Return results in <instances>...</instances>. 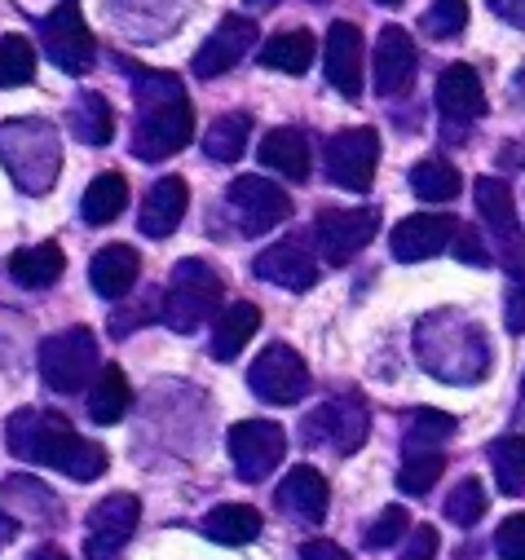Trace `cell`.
<instances>
[{
  "label": "cell",
  "mask_w": 525,
  "mask_h": 560,
  "mask_svg": "<svg viewBox=\"0 0 525 560\" xmlns=\"http://www.w3.org/2000/svg\"><path fill=\"white\" fill-rule=\"evenodd\" d=\"M5 446L27 459V464H40V468H58L62 477L71 481H97L110 464V455L80 438L71 424H67V415L58 410H36V406H23L10 415V429H5Z\"/></svg>",
  "instance_id": "cell-1"
},
{
  "label": "cell",
  "mask_w": 525,
  "mask_h": 560,
  "mask_svg": "<svg viewBox=\"0 0 525 560\" xmlns=\"http://www.w3.org/2000/svg\"><path fill=\"white\" fill-rule=\"evenodd\" d=\"M416 362L442 384H477L490 371V336L459 310H433L411 331Z\"/></svg>",
  "instance_id": "cell-2"
},
{
  "label": "cell",
  "mask_w": 525,
  "mask_h": 560,
  "mask_svg": "<svg viewBox=\"0 0 525 560\" xmlns=\"http://www.w3.org/2000/svg\"><path fill=\"white\" fill-rule=\"evenodd\" d=\"M0 164L23 195H49L62 173V142L49 119L23 115L0 124Z\"/></svg>",
  "instance_id": "cell-3"
},
{
  "label": "cell",
  "mask_w": 525,
  "mask_h": 560,
  "mask_svg": "<svg viewBox=\"0 0 525 560\" xmlns=\"http://www.w3.org/2000/svg\"><path fill=\"white\" fill-rule=\"evenodd\" d=\"M217 305H221V273L199 256L177 260L173 265V283H168V292L160 301V323L168 331H177V336H190L217 314Z\"/></svg>",
  "instance_id": "cell-4"
},
{
  "label": "cell",
  "mask_w": 525,
  "mask_h": 560,
  "mask_svg": "<svg viewBox=\"0 0 525 560\" xmlns=\"http://www.w3.org/2000/svg\"><path fill=\"white\" fill-rule=\"evenodd\" d=\"M472 199H477V217H481L486 238H490V256H494L512 278H525V238H521L512 186H508L503 177H481V182L472 186Z\"/></svg>",
  "instance_id": "cell-5"
},
{
  "label": "cell",
  "mask_w": 525,
  "mask_h": 560,
  "mask_svg": "<svg viewBox=\"0 0 525 560\" xmlns=\"http://www.w3.org/2000/svg\"><path fill=\"white\" fill-rule=\"evenodd\" d=\"M36 366H40V380L54 388V393H80L97 380V336L89 327H67L49 340H40V353H36Z\"/></svg>",
  "instance_id": "cell-6"
},
{
  "label": "cell",
  "mask_w": 525,
  "mask_h": 560,
  "mask_svg": "<svg viewBox=\"0 0 525 560\" xmlns=\"http://www.w3.org/2000/svg\"><path fill=\"white\" fill-rule=\"evenodd\" d=\"M190 137H195V106L186 97H177V102L138 110L128 151H133V160H142V164H160V160H173L177 151H186Z\"/></svg>",
  "instance_id": "cell-7"
},
{
  "label": "cell",
  "mask_w": 525,
  "mask_h": 560,
  "mask_svg": "<svg viewBox=\"0 0 525 560\" xmlns=\"http://www.w3.org/2000/svg\"><path fill=\"white\" fill-rule=\"evenodd\" d=\"M225 208L238 225V234L247 238H260V234H270L275 225H283L292 217V199L283 186H275L270 177H234L230 190H225Z\"/></svg>",
  "instance_id": "cell-8"
},
{
  "label": "cell",
  "mask_w": 525,
  "mask_h": 560,
  "mask_svg": "<svg viewBox=\"0 0 525 560\" xmlns=\"http://www.w3.org/2000/svg\"><path fill=\"white\" fill-rule=\"evenodd\" d=\"M366 433H371V415H366V406H362L358 393H345V397L323 401V406L305 419V429H301L305 446H331L336 455L362 451Z\"/></svg>",
  "instance_id": "cell-9"
},
{
  "label": "cell",
  "mask_w": 525,
  "mask_h": 560,
  "mask_svg": "<svg viewBox=\"0 0 525 560\" xmlns=\"http://www.w3.org/2000/svg\"><path fill=\"white\" fill-rule=\"evenodd\" d=\"M323 164H327L331 186L366 195L375 182V164H380V132L375 128H340L336 137H327Z\"/></svg>",
  "instance_id": "cell-10"
},
{
  "label": "cell",
  "mask_w": 525,
  "mask_h": 560,
  "mask_svg": "<svg viewBox=\"0 0 525 560\" xmlns=\"http://www.w3.org/2000/svg\"><path fill=\"white\" fill-rule=\"evenodd\" d=\"M40 49L67 75H84L93 67L97 40H93V32H89V23H84L75 0H62V5L40 23Z\"/></svg>",
  "instance_id": "cell-11"
},
{
  "label": "cell",
  "mask_w": 525,
  "mask_h": 560,
  "mask_svg": "<svg viewBox=\"0 0 525 560\" xmlns=\"http://www.w3.org/2000/svg\"><path fill=\"white\" fill-rule=\"evenodd\" d=\"M288 455V433L275 419H243L230 429V464L238 481H266Z\"/></svg>",
  "instance_id": "cell-12"
},
{
  "label": "cell",
  "mask_w": 525,
  "mask_h": 560,
  "mask_svg": "<svg viewBox=\"0 0 525 560\" xmlns=\"http://www.w3.org/2000/svg\"><path fill=\"white\" fill-rule=\"evenodd\" d=\"M247 384L260 401L270 406H296L310 393V366L292 345H270L247 371Z\"/></svg>",
  "instance_id": "cell-13"
},
{
  "label": "cell",
  "mask_w": 525,
  "mask_h": 560,
  "mask_svg": "<svg viewBox=\"0 0 525 560\" xmlns=\"http://www.w3.org/2000/svg\"><path fill=\"white\" fill-rule=\"evenodd\" d=\"M380 230V208H323L314 217V247L327 265H349Z\"/></svg>",
  "instance_id": "cell-14"
},
{
  "label": "cell",
  "mask_w": 525,
  "mask_h": 560,
  "mask_svg": "<svg viewBox=\"0 0 525 560\" xmlns=\"http://www.w3.org/2000/svg\"><path fill=\"white\" fill-rule=\"evenodd\" d=\"M142 521V503L133 494H106L102 503H93L89 512V534H84V556L89 560H115V551L138 534Z\"/></svg>",
  "instance_id": "cell-15"
},
{
  "label": "cell",
  "mask_w": 525,
  "mask_h": 560,
  "mask_svg": "<svg viewBox=\"0 0 525 560\" xmlns=\"http://www.w3.org/2000/svg\"><path fill=\"white\" fill-rule=\"evenodd\" d=\"M438 110L446 119V137L455 132V142H464L468 124H477L486 115V89H481L477 67L455 62L438 75Z\"/></svg>",
  "instance_id": "cell-16"
},
{
  "label": "cell",
  "mask_w": 525,
  "mask_h": 560,
  "mask_svg": "<svg viewBox=\"0 0 525 560\" xmlns=\"http://www.w3.org/2000/svg\"><path fill=\"white\" fill-rule=\"evenodd\" d=\"M256 278H266L275 288H288V292H310L318 283V260H314V247L305 234H292L283 243H270L252 260Z\"/></svg>",
  "instance_id": "cell-17"
},
{
  "label": "cell",
  "mask_w": 525,
  "mask_h": 560,
  "mask_svg": "<svg viewBox=\"0 0 525 560\" xmlns=\"http://www.w3.org/2000/svg\"><path fill=\"white\" fill-rule=\"evenodd\" d=\"M416 67H420V54H416V40L407 27L388 23L380 27V40H375V62H371V80H375V93L380 97H402L416 80Z\"/></svg>",
  "instance_id": "cell-18"
},
{
  "label": "cell",
  "mask_w": 525,
  "mask_h": 560,
  "mask_svg": "<svg viewBox=\"0 0 525 560\" xmlns=\"http://www.w3.org/2000/svg\"><path fill=\"white\" fill-rule=\"evenodd\" d=\"M252 45H256V23L243 19V14H225L221 27L199 45V54H195L190 67H195L199 80H217V75L234 71L252 54Z\"/></svg>",
  "instance_id": "cell-19"
},
{
  "label": "cell",
  "mask_w": 525,
  "mask_h": 560,
  "mask_svg": "<svg viewBox=\"0 0 525 560\" xmlns=\"http://www.w3.org/2000/svg\"><path fill=\"white\" fill-rule=\"evenodd\" d=\"M455 230H459V221L446 217V212H416V217H407V221L393 225L388 247H393V256H398V260L416 265V260L442 256V252L451 247Z\"/></svg>",
  "instance_id": "cell-20"
},
{
  "label": "cell",
  "mask_w": 525,
  "mask_h": 560,
  "mask_svg": "<svg viewBox=\"0 0 525 560\" xmlns=\"http://www.w3.org/2000/svg\"><path fill=\"white\" fill-rule=\"evenodd\" d=\"M323 67H327V84L345 97L358 102L362 93V32L353 23H331L327 27V45H323Z\"/></svg>",
  "instance_id": "cell-21"
},
{
  "label": "cell",
  "mask_w": 525,
  "mask_h": 560,
  "mask_svg": "<svg viewBox=\"0 0 525 560\" xmlns=\"http://www.w3.org/2000/svg\"><path fill=\"white\" fill-rule=\"evenodd\" d=\"M138 278H142V256L138 247H128V243H110L93 256L89 265V283L102 301H124L128 292L138 288Z\"/></svg>",
  "instance_id": "cell-22"
},
{
  "label": "cell",
  "mask_w": 525,
  "mask_h": 560,
  "mask_svg": "<svg viewBox=\"0 0 525 560\" xmlns=\"http://www.w3.org/2000/svg\"><path fill=\"white\" fill-rule=\"evenodd\" d=\"M327 503H331V490H327V477L310 464H296L283 486H279V508L288 516H296L301 525H323L327 516Z\"/></svg>",
  "instance_id": "cell-23"
},
{
  "label": "cell",
  "mask_w": 525,
  "mask_h": 560,
  "mask_svg": "<svg viewBox=\"0 0 525 560\" xmlns=\"http://www.w3.org/2000/svg\"><path fill=\"white\" fill-rule=\"evenodd\" d=\"M186 203H190V186H186L182 177H160V182L151 186L142 212H138V230H142L147 238H168V234L182 225Z\"/></svg>",
  "instance_id": "cell-24"
},
{
  "label": "cell",
  "mask_w": 525,
  "mask_h": 560,
  "mask_svg": "<svg viewBox=\"0 0 525 560\" xmlns=\"http://www.w3.org/2000/svg\"><path fill=\"white\" fill-rule=\"evenodd\" d=\"M260 164L283 173L288 182H310V168H314V155H310V137L301 128H270L260 137Z\"/></svg>",
  "instance_id": "cell-25"
},
{
  "label": "cell",
  "mask_w": 525,
  "mask_h": 560,
  "mask_svg": "<svg viewBox=\"0 0 525 560\" xmlns=\"http://www.w3.org/2000/svg\"><path fill=\"white\" fill-rule=\"evenodd\" d=\"M67 273V256L58 243H36V247H19L10 256V278L27 292H49L58 278Z\"/></svg>",
  "instance_id": "cell-26"
},
{
  "label": "cell",
  "mask_w": 525,
  "mask_h": 560,
  "mask_svg": "<svg viewBox=\"0 0 525 560\" xmlns=\"http://www.w3.org/2000/svg\"><path fill=\"white\" fill-rule=\"evenodd\" d=\"M260 331V310L252 305V301H234L230 310H221L217 314V327H212V345H208V353L217 358V362H234L243 349H247V340Z\"/></svg>",
  "instance_id": "cell-27"
},
{
  "label": "cell",
  "mask_w": 525,
  "mask_h": 560,
  "mask_svg": "<svg viewBox=\"0 0 525 560\" xmlns=\"http://www.w3.org/2000/svg\"><path fill=\"white\" fill-rule=\"evenodd\" d=\"M128 406H133V388H128V375L119 366H102L97 380L89 384V419L102 429L119 424V419L128 415Z\"/></svg>",
  "instance_id": "cell-28"
},
{
  "label": "cell",
  "mask_w": 525,
  "mask_h": 560,
  "mask_svg": "<svg viewBox=\"0 0 525 560\" xmlns=\"http://www.w3.org/2000/svg\"><path fill=\"white\" fill-rule=\"evenodd\" d=\"M314 54H318V40L305 27H292V32H279L260 45V67L283 71V75H305Z\"/></svg>",
  "instance_id": "cell-29"
},
{
  "label": "cell",
  "mask_w": 525,
  "mask_h": 560,
  "mask_svg": "<svg viewBox=\"0 0 525 560\" xmlns=\"http://www.w3.org/2000/svg\"><path fill=\"white\" fill-rule=\"evenodd\" d=\"M67 124H71V132H75V142H84V147H106L110 132H115V110H110V102H106L102 93L89 89V93H80V97L71 102Z\"/></svg>",
  "instance_id": "cell-30"
},
{
  "label": "cell",
  "mask_w": 525,
  "mask_h": 560,
  "mask_svg": "<svg viewBox=\"0 0 525 560\" xmlns=\"http://www.w3.org/2000/svg\"><path fill=\"white\" fill-rule=\"evenodd\" d=\"M203 534L221 547H243V542L260 538V512L247 503H221L203 516Z\"/></svg>",
  "instance_id": "cell-31"
},
{
  "label": "cell",
  "mask_w": 525,
  "mask_h": 560,
  "mask_svg": "<svg viewBox=\"0 0 525 560\" xmlns=\"http://www.w3.org/2000/svg\"><path fill=\"white\" fill-rule=\"evenodd\" d=\"M455 415L446 410H433V406H416L402 424V451L407 455H420V451H442V442L455 438Z\"/></svg>",
  "instance_id": "cell-32"
},
{
  "label": "cell",
  "mask_w": 525,
  "mask_h": 560,
  "mask_svg": "<svg viewBox=\"0 0 525 560\" xmlns=\"http://www.w3.org/2000/svg\"><path fill=\"white\" fill-rule=\"evenodd\" d=\"M247 137H252V115H243V110L217 115L212 128L203 132V155L217 164H238L247 151Z\"/></svg>",
  "instance_id": "cell-33"
},
{
  "label": "cell",
  "mask_w": 525,
  "mask_h": 560,
  "mask_svg": "<svg viewBox=\"0 0 525 560\" xmlns=\"http://www.w3.org/2000/svg\"><path fill=\"white\" fill-rule=\"evenodd\" d=\"M124 208H128V182H124L119 173L93 177L89 190H84V199H80V217H84L89 225H110Z\"/></svg>",
  "instance_id": "cell-34"
},
{
  "label": "cell",
  "mask_w": 525,
  "mask_h": 560,
  "mask_svg": "<svg viewBox=\"0 0 525 560\" xmlns=\"http://www.w3.org/2000/svg\"><path fill=\"white\" fill-rule=\"evenodd\" d=\"M459 186H464V177L451 160H424L411 168V190L424 203H451L459 195Z\"/></svg>",
  "instance_id": "cell-35"
},
{
  "label": "cell",
  "mask_w": 525,
  "mask_h": 560,
  "mask_svg": "<svg viewBox=\"0 0 525 560\" xmlns=\"http://www.w3.org/2000/svg\"><path fill=\"white\" fill-rule=\"evenodd\" d=\"M490 468H494V486L508 494V499H521L525 494V438L512 433V438H499L490 446Z\"/></svg>",
  "instance_id": "cell-36"
},
{
  "label": "cell",
  "mask_w": 525,
  "mask_h": 560,
  "mask_svg": "<svg viewBox=\"0 0 525 560\" xmlns=\"http://www.w3.org/2000/svg\"><path fill=\"white\" fill-rule=\"evenodd\" d=\"M124 71H128V84H133V97H138L142 110H147V106H164V102L186 97L182 75H168V71H142V67H133V62H124Z\"/></svg>",
  "instance_id": "cell-37"
},
{
  "label": "cell",
  "mask_w": 525,
  "mask_h": 560,
  "mask_svg": "<svg viewBox=\"0 0 525 560\" xmlns=\"http://www.w3.org/2000/svg\"><path fill=\"white\" fill-rule=\"evenodd\" d=\"M446 472V455L442 451H420V455H407L402 468H398V490L411 494V499H424Z\"/></svg>",
  "instance_id": "cell-38"
},
{
  "label": "cell",
  "mask_w": 525,
  "mask_h": 560,
  "mask_svg": "<svg viewBox=\"0 0 525 560\" xmlns=\"http://www.w3.org/2000/svg\"><path fill=\"white\" fill-rule=\"evenodd\" d=\"M36 80V49L27 36H0V89H23Z\"/></svg>",
  "instance_id": "cell-39"
},
{
  "label": "cell",
  "mask_w": 525,
  "mask_h": 560,
  "mask_svg": "<svg viewBox=\"0 0 525 560\" xmlns=\"http://www.w3.org/2000/svg\"><path fill=\"white\" fill-rule=\"evenodd\" d=\"M446 521L451 525H459V529H472L481 516H486V486L477 481V477H464L451 494H446Z\"/></svg>",
  "instance_id": "cell-40"
},
{
  "label": "cell",
  "mask_w": 525,
  "mask_h": 560,
  "mask_svg": "<svg viewBox=\"0 0 525 560\" xmlns=\"http://www.w3.org/2000/svg\"><path fill=\"white\" fill-rule=\"evenodd\" d=\"M464 27H468V0H438L420 19V32L429 40H455V36H464Z\"/></svg>",
  "instance_id": "cell-41"
},
{
  "label": "cell",
  "mask_w": 525,
  "mask_h": 560,
  "mask_svg": "<svg viewBox=\"0 0 525 560\" xmlns=\"http://www.w3.org/2000/svg\"><path fill=\"white\" fill-rule=\"evenodd\" d=\"M0 494H5L10 503H27L36 516H40V508H45L49 516H58V503H54V494H49L40 481H32V477H5V481H0Z\"/></svg>",
  "instance_id": "cell-42"
},
{
  "label": "cell",
  "mask_w": 525,
  "mask_h": 560,
  "mask_svg": "<svg viewBox=\"0 0 525 560\" xmlns=\"http://www.w3.org/2000/svg\"><path fill=\"white\" fill-rule=\"evenodd\" d=\"M407 529H411V516H407V508H398V503H393V508H384V512L371 521V529H366V547H371V551H380V547H393V542H398Z\"/></svg>",
  "instance_id": "cell-43"
},
{
  "label": "cell",
  "mask_w": 525,
  "mask_h": 560,
  "mask_svg": "<svg viewBox=\"0 0 525 560\" xmlns=\"http://www.w3.org/2000/svg\"><path fill=\"white\" fill-rule=\"evenodd\" d=\"M494 551H499V560H525V512H516L499 525Z\"/></svg>",
  "instance_id": "cell-44"
},
{
  "label": "cell",
  "mask_w": 525,
  "mask_h": 560,
  "mask_svg": "<svg viewBox=\"0 0 525 560\" xmlns=\"http://www.w3.org/2000/svg\"><path fill=\"white\" fill-rule=\"evenodd\" d=\"M451 252L459 256V260H468V265H490L494 256H490V247L477 238V230H468V225H459L455 230V238H451Z\"/></svg>",
  "instance_id": "cell-45"
},
{
  "label": "cell",
  "mask_w": 525,
  "mask_h": 560,
  "mask_svg": "<svg viewBox=\"0 0 525 560\" xmlns=\"http://www.w3.org/2000/svg\"><path fill=\"white\" fill-rule=\"evenodd\" d=\"M503 323L512 336H525V278H512L503 296Z\"/></svg>",
  "instance_id": "cell-46"
},
{
  "label": "cell",
  "mask_w": 525,
  "mask_h": 560,
  "mask_svg": "<svg viewBox=\"0 0 525 560\" xmlns=\"http://www.w3.org/2000/svg\"><path fill=\"white\" fill-rule=\"evenodd\" d=\"M438 556V529L433 525H416L407 547H402V560H433Z\"/></svg>",
  "instance_id": "cell-47"
},
{
  "label": "cell",
  "mask_w": 525,
  "mask_h": 560,
  "mask_svg": "<svg viewBox=\"0 0 525 560\" xmlns=\"http://www.w3.org/2000/svg\"><path fill=\"white\" fill-rule=\"evenodd\" d=\"M301 560H349V551L331 538H310V542H301Z\"/></svg>",
  "instance_id": "cell-48"
},
{
  "label": "cell",
  "mask_w": 525,
  "mask_h": 560,
  "mask_svg": "<svg viewBox=\"0 0 525 560\" xmlns=\"http://www.w3.org/2000/svg\"><path fill=\"white\" fill-rule=\"evenodd\" d=\"M490 14H499L508 27H521L525 32V0H486Z\"/></svg>",
  "instance_id": "cell-49"
},
{
  "label": "cell",
  "mask_w": 525,
  "mask_h": 560,
  "mask_svg": "<svg viewBox=\"0 0 525 560\" xmlns=\"http://www.w3.org/2000/svg\"><path fill=\"white\" fill-rule=\"evenodd\" d=\"M14 538H19V521L10 512H0V551H5Z\"/></svg>",
  "instance_id": "cell-50"
},
{
  "label": "cell",
  "mask_w": 525,
  "mask_h": 560,
  "mask_svg": "<svg viewBox=\"0 0 525 560\" xmlns=\"http://www.w3.org/2000/svg\"><path fill=\"white\" fill-rule=\"evenodd\" d=\"M516 164H525V147H508V151L499 155V173H508V168H516Z\"/></svg>",
  "instance_id": "cell-51"
},
{
  "label": "cell",
  "mask_w": 525,
  "mask_h": 560,
  "mask_svg": "<svg viewBox=\"0 0 525 560\" xmlns=\"http://www.w3.org/2000/svg\"><path fill=\"white\" fill-rule=\"evenodd\" d=\"M27 560H71V556H67L62 547H54V542H49V547H36Z\"/></svg>",
  "instance_id": "cell-52"
},
{
  "label": "cell",
  "mask_w": 525,
  "mask_h": 560,
  "mask_svg": "<svg viewBox=\"0 0 525 560\" xmlns=\"http://www.w3.org/2000/svg\"><path fill=\"white\" fill-rule=\"evenodd\" d=\"M512 97H516V106H525V67H521L516 80H512Z\"/></svg>",
  "instance_id": "cell-53"
},
{
  "label": "cell",
  "mask_w": 525,
  "mask_h": 560,
  "mask_svg": "<svg viewBox=\"0 0 525 560\" xmlns=\"http://www.w3.org/2000/svg\"><path fill=\"white\" fill-rule=\"evenodd\" d=\"M275 5H279V0H247L252 14H266V10H275Z\"/></svg>",
  "instance_id": "cell-54"
},
{
  "label": "cell",
  "mask_w": 525,
  "mask_h": 560,
  "mask_svg": "<svg viewBox=\"0 0 525 560\" xmlns=\"http://www.w3.org/2000/svg\"><path fill=\"white\" fill-rule=\"evenodd\" d=\"M375 5H384V10H398V5H407V0H375Z\"/></svg>",
  "instance_id": "cell-55"
},
{
  "label": "cell",
  "mask_w": 525,
  "mask_h": 560,
  "mask_svg": "<svg viewBox=\"0 0 525 560\" xmlns=\"http://www.w3.org/2000/svg\"><path fill=\"white\" fill-rule=\"evenodd\" d=\"M310 5H327V0H310Z\"/></svg>",
  "instance_id": "cell-56"
},
{
  "label": "cell",
  "mask_w": 525,
  "mask_h": 560,
  "mask_svg": "<svg viewBox=\"0 0 525 560\" xmlns=\"http://www.w3.org/2000/svg\"><path fill=\"white\" fill-rule=\"evenodd\" d=\"M521 397H525V380H521Z\"/></svg>",
  "instance_id": "cell-57"
}]
</instances>
